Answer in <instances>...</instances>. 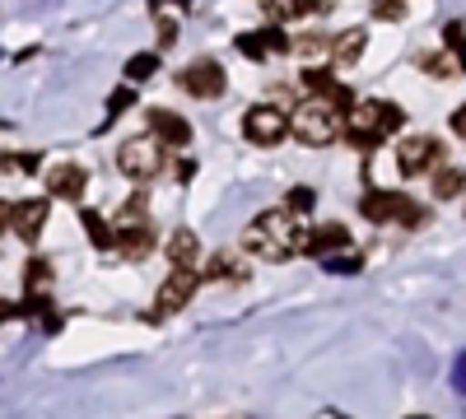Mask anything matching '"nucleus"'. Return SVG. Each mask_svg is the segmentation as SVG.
<instances>
[{
  "mask_svg": "<svg viewBox=\"0 0 466 419\" xmlns=\"http://www.w3.org/2000/svg\"><path fill=\"white\" fill-rule=\"evenodd\" d=\"M243 247L252 256H261V261H289L303 247V228L285 210H266V214L252 219V228L243 234Z\"/></svg>",
  "mask_w": 466,
  "mask_h": 419,
  "instance_id": "1",
  "label": "nucleus"
},
{
  "mask_svg": "<svg viewBox=\"0 0 466 419\" xmlns=\"http://www.w3.org/2000/svg\"><path fill=\"white\" fill-rule=\"evenodd\" d=\"M406 122V112L397 103H382V98H364L350 107V122H345V135L350 145H360V149H373L382 135H392L397 126Z\"/></svg>",
  "mask_w": 466,
  "mask_h": 419,
  "instance_id": "2",
  "label": "nucleus"
},
{
  "mask_svg": "<svg viewBox=\"0 0 466 419\" xmlns=\"http://www.w3.org/2000/svg\"><path fill=\"white\" fill-rule=\"evenodd\" d=\"M289 131L303 140V145H331V140H340V131H345V122H340V112L336 107H327V103H299L294 112H289Z\"/></svg>",
  "mask_w": 466,
  "mask_h": 419,
  "instance_id": "3",
  "label": "nucleus"
},
{
  "mask_svg": "<svg viewBox=\"0 0 466 419\" xmlns=\"http://www.w3.org/2000/svg\"><path fill=\"white\" fill-rule=\"evenodd\" d=\"M116 168H122L127 177H136V182L159 177L164 173V145L154 135H131L122 149H116Z\"/></svg>",
  "mask_w": 466,
  "mask_h": 419,
  "instance_id": "4",
  "label": "nucleus"
},
{
  "mask_svg": "<svg viewBox=\"0 0 466 419\" xmlns=\"http://www.w3.org/2000/svg\"><path fill=\"white\" fill-rule=\"evenodd\" d=\"M360 210H364V219H373V224H406V228H424V214L415 201H406L401 192H369L364 201H360Z\"/></svg>",
  "mask_w": 466,
  "mask_h": 419,
  "instance_id": "5",
  "label": "nucleus"
},
{
  "mask_svg": "<svg viewBox=\"0 0 466 419\" xmlns=\"http://www.w3.org/2000/svg\"><path fill=\"white\" fill-rule=\"evenodd\" d=\"M177 85H182L191 98L215 103V98H224V89H228V75H224V65H219L215 56H201V61H191V65L177 75Z\"/></svg>",
  "mask_w": 466,
  "mask_h": 419,
  "instance_id": "6",
  "label": "nucleus"
},
{
  "mask_svg": "<svg viewBox=\"0 0 466 419\" xmlns=\"http://www.w3.org/2000/svg\"><path fill=\"white\" fill-rule=\"evenodd\" d=\"M443 155H448V149H443V140L439 135H410L406 145H401V155H397V168L406 173V177H420V173H439L443 168Z\"/></svg>",
  "mask_w": 466,
  "mask_h": 419,
  "instance_id": "7",
  "label": "nucleus"
},
{
  "mask_svg": "<svg viewBox=\"0 0 466 419\" xmlns=\"http://www.w3.org/2000/svg\"><path fill=\"white\" fill-rule=\"evenodd\" d=\"M243 135L252 145H280L289 135V117L280 107H270V103H257V107H248V117H243Z\"/></svg>",
  "mask_w": 466,
  "mask_h": 419,
  "instance_id": "8",
  "label": "nucleus"
},
{
  "mask_svg": "<svg viewBox=\"0 0 466 419\" xmlns=\"http://www.w3.org/2000/svg\"><path fill=\"white\" fill-rule=\"evenodd\" d=\"M299 80H303V89H308V94H313V103H327V107H336L340 117H345L350 107H355V94H350V89L336 80V75H327V70H318V65H308V70L299 75Z\"/></svg>",
  "mask_w": 466,
  "mask_h": 419,
  "instance_id": "9",
  "label": "nucleus"
},
{
  "mask_svg": "<svg viewBox=\"0 0 466 419\" xmlns=\"http://www.w3.org/2000/svg\"><path fill=\"white\" fill-rule=\"evenodd\" d=\"M112 247L122 252L127 261H140L154 247V224L149 219H131V224H116L112 228Z\"/></svg>",
  "mask_w": 466,
  "mask_h": 419,
  "instance_id": "10",
  "label": "nucleus"
},
{
  "mask_svg": "<svg viewBox=\"0 0 466 419\" xmlns=\"http://www.w3.org/2000/svg\"><path fill=\"white\" fill-rule=\"evenodd\" d=\"M43 224H47V201L43 196H33V201H19L10 205V234H19L24 243H37V234H43Z\"/></svg>",
  "mask_w": 466,
  "mask_h": 419,
  "instance_id": "11",
  "label": "nucleus"
},
{
  "mask_svg": "<svg viewBox=\"0 0 466 419\" xmlns=\"http://www.w3.org/2000/svg\"><path fill=\"white\" fill-rule=\"evenodd\" d=\"M145 117H149V131H154V140H159V145H173V149L191 145V126L177 117L173 107H149Z\"/></svg>",
  "mask_w": 466,
  "mask_h": 419,
  "instance_id": "12",
  "label": "nucleus"
},
{
  "mask_svg": "<svg viewBox=\"0 0 466 419\" xmlns=\"http://www.w3.org/2000/svg\"><path fill=\"white\" fill-rule=\"evenodd\" d=\"M85 186H89V173H85L80 164H56V168H47V192L61 196V201H80Z\"/></svg>",
  "mask_w": 466,
  "mask_h": 419,
  "instance_id": "13",
  "label": "nucleus"
},
{
  "mask_svg": "<svg viewBox=\"0 0 466 419\" xmlns=\"http://www.w3.org/2000/svg\"><path fill=\"white\" fill-rule=\"evenodd\" d=\"M197 284H201V271H168V280L159 284V313H177L197 294Z\"/></svg>",
  "mask_w": 466,
  "mask_h": 419,
  "instance_id": "14",
  "label": "nucleus"
},
{
  "mask_svg": "<svg viewBox=\"0 0 466 419\" xmlns=\"http://www.w3.org/2000/svg\"><path fill=\"white\" fill-rule=\"evenodd\" d=\"M238 52H243V56H252V61H266V56H276V52H289V37H285V28L243 33V37H238Z\"/></svg>",
  "mask_w": 466,
  "mask_h": 419,
  "instance_id": "15",
  "label": "nucleus"
},
{
  "mask_svg": "<svg viewBox=\"0 0 466 419\" xmlns=\"http://www.w3.org/2000/svg\"><path fill=\"white\" fill-rule=\"evenodd\" d=\"M340 247H350L345 224H322L313 234H303V252H313V256H327V252H340Z\"/></svg>",
  "mask_w": 466,
  "mask_h": 419,
  "instance_id": "16",
  "label": "nucleus"
},
{
  "mask_svg": "<svg viewBox=\"0 0 466 419\" xmlns=\"http://www.w3.org/2000/svg\"><path fill=\"white\" fill-rule=\"evenodd\" d=\"M197 256H201V238L191 234V228L168 234V261H173V271H197Z\"/></svg>",
  "mask_w": 466,
  "mask_h": 419,
  "instance_id": "17",
  "label": "nucleus"
},
{
  "mask_svg": "<svg viewBox=\"0 0 466 419\" xmlns=\"http://www.w3.org/2000/svg\"><path fill=\"white\" fill-rule=\"evenodd\" d=\"M364 43H369V33H364V28H345L340 37H331V61L355 65V61L364 56Z\"/></svg>",
  "mask_w": 466,
  "mask_h": 419,
  "instance_id": "18",
  "label": "nucleus"
},
{
  "mask_svg": "<svg viewBox=\"0 0 466 419\" xmlns=\"http://www.w3.org/2000/svg\"><path fill=\"white\" fill-rule=\"evenodd\" d=\"M461 192H466V168L443 164V168L434 173V196H439V201H457Z\"/></svg>",
  "mask_w": 466,
  "mask_h": 419,
  "instance_id": "19",
  "label": "nucleus"
},
{
  "mask_svg": "<svg viewBox=\"0 0 466 419\" xmlns=\"http://www.w3.org/2000/svg\"><path fill=\"white\" fill-rule=\"evenodd\" d=\"M289 52H299L303 61H322V56H331V37L327 33H303L289 43Z\"/></svg>",
  "mask_w": 466,
  "mask_h": 419,
  "instance_id": "20",
  "label": "nucleus"
},
{
  "mask_svg": "<svg viewBox=\"0 0 466 419\" xmlns=\"http://www.w3.org/2000/svg\"><path fill=\"white\" fill-rule=\"evenodd\" d=\"M80 224H85V234H89V243H94V247H112V224H107L103 214L85 210V214H80Z\"/></svg>",
  "mask_w": 466,
  "mask_h": 419,
  "instance_id": "21",
  "label": "nucleus"
},
{
  "mask_svg": "<svg viewBox=\"0 0 466 419\" xmlns=\"http://www.w3.org/2000/svg\"><path fill=\"white\" fill-rule=\"evenodd\" d=\"M420 70L439 75V80H457V61H452L448 52H430V56H420Z\"/></svg>",
  "mask_w": 466,
  "mask_h": 419,
  "instance_id": "22",
  "label": "nucleus"
},
{
  "mask_svg": "<svg viewBox=\"0 0 466 419\" xmlns=\"http://www.w3.org/2000/svg\"><path fill=\"white\" fill-rule=\"evenodd\" d=\"M154 70H159V56H154V52H140V56H131V61H127V80H131V85H140V80H149Z\"/></svg>",
  "mask_w": 466,
  "mask_h": 419,
  "instance_id": "23",
  "label": "nucleus"
},
{
  "mask_svg": "<svg viewBox=\"0 0 466 419\" xmlns=\"http://www.w3.org/2000/svg\"><path fill=\"white\" fill-rule=\"evenodd\" d=\"M443 37H448V56L457 61V70H466V28L461 24H448Z\"/></svg>",
  "mask_w": 466,
  "mask_h": 419,
  "instance_id": "24",
  "label": "nucleus"
},
{
  "mask_svg": "<svg viewBox=\"0 0 466 419\" xmlns=\"http://www.w3.org/2000/svg\"><path fill=\"white\" fill-rule=\"evenodd\" d=\"M313 201H318V196H313V186H294L289 201H285L280 210H285V214H303V210H313Z\"/></svg>",
  "mask_w": 466,
  "mask_h": 419,
  "instance_id": "25",
  "label": "nucleus"
},
{
  "mask_svg": "<svg viewBox=\"0 0 466 419\" xmlns=\"http://www.w3.org/2000/svg\"><path fill=\"white\" fill-rule=\"evenodd\" d=\"M127 103H136V89H131V85H122V89H116V94L107 98V122H112V117H122Z\"/></svg>",
  "mask_w": 466,
  "mask_h": 419,
  "instance_id": "26",
  "label": "nucleus"
},
{
  "mask_svg": "<svg viewBox=\"0 0 466 419\" xmlns=\"http://www.w3.org/2000/svg\"><path fill=\"white\" fill-rule=\"evenodd\" d=\"M270 107H294V89L289 85H270Z\"/></svg>",
  "mask_w": 466,
  "mask_h": 419,
  "instance_id": "27",
  "label": "nucleus"
},
{
  "mask_svg": "<svg viewBox=\"0 0 466 419\" xmlns=\"http://www.w3.org/2000/svg\"><path fill=\"white\" fill-rule=\"evenodd\" d=\"M206 275H210V280H219V275H233V261H228V256H215V261L206 265Z\"/></svg>",
  "mask_w": 466,
  "mask_h": 419,
  "instance_id": "28",
  "label": "nucleus"
},
{
  "mask_svg": "<svg viewBox=\"0 0 466 419\" xmlns=\"http://www.w3.org/2000/svg\"><path fill=\"white\" fill-rule=\"evenodd\" d=\"M43 280H47V261L33 256V261H28V284H43Z\"/></svg>",
  "mask_w": 466,
  "mask_h": 419,
  "instance_id": "29",
  "label": "nucleus"
},
{
  "mask_svg": "<svg viewBox=\"0 0 466 419\" xmlns=\"http://www.w3.org/2000/svg\"><path fill=\"white\" fill-rule=\"evenodd\" d=\"M373 15L378 19H406V5H397V0H392V5H373Z\"/></svg>",
  "mask_w": 466,
  "mask_h": 419,
  "instance_id": "30",
  "label": "nucleus"
},
{
  "mask_svg": "<svg viewBox=\"0 0 466 419\" xmlns=\"http://www.w3.org/2000/svg\"><path fill=\"white\" fill-rule=\"evenodd\" d=\"M452 387L466 392V354H457V364H452Z\"/></svg>",
  "mask_w": 466,
  "mask_h": 419,
  "instance_id": "31",
  "label": "nucleus"
},
{
  "mask_svg": "<svg viewBox=\"0 0 466 419\" xmlns=\"http://www.w3.org/2000/svg\"><path fill=\"white\" fill-rule=\"evenodd\" d=\"M448 122H452V135H457V140H466V103H461V107L452 112Z\"/></svg>",
  "mask_w": 466,
  "mask_h": 419,
  "instance_id": "32",
  "label": "nucleus"
},
{
  "mask_svg": "<svg viewBox=\"0 0 466 419\" xmlns=\"http://www.w3.org/2000/svg\"><path fill=\"white\" fill-rule=\"evenodd\" d=\"M331 271H340V275L360 271V256H336V261H331Z\"/></svg>",
  "mask_w": 466,
  "mask_h": 419,
  "instance_id": "33",
  "label": "nucleus"
},
{
  "mask_svg": "<svg viewBox=\"0 0 466 419\" xmlns=\"http://www.w3.org/2000/svg\"><path fill=\"white\" fill-rule=\"evenodd\" d=\"M5 224H10V205H5V201H0V228H5Z\"/></svg>",
  "mask_w": 466,
  "mask_h": 419,
  "instance_id": "34",
  "label": "nucleus"
},
{
  "mask_svg": "<svg viewBox=\"0 0 466 419\" xmlns=\"http://www.w3.org/2000/svg\"><path fill=\"white\" fill-rule=\"evenodd\" d=\"M10 313H15V308H5V303H0V322H5V317H10Z\"/></svg>",
  "mask_w": 466,
  "mask_h": 419,
  "instance_id": "35",
  "label": "nucleus"
}]
</instances>
